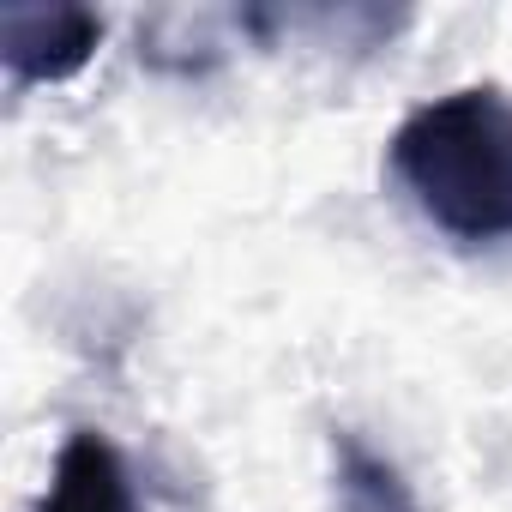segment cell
I'll return each mask as SVG.
<instances>
[{"mask_svg":"<svg viewBox=\"0 0 512 512\" xmlns=\"http://www.w3.org/2000/svg\"><path fill=\"white\" fill-rule=\"evenodd\" d=\"M398 187L452 241H512V97L494 85L410 109L386 145Z\"/></svg>","mask_w":512,"mask_h":512,"instance_id":"cell-1","label":"cell"},{"mask_svg":"<svg viewBox=\"0 0 512 512\" xmlns=\"http://www.w3.org/2000/svg\"><path fill=\"white\" fill-rule=\"evenodd\" d=\"M103 43V13L91 7H43V0H13L0 7V61L13 85H61L73 79Z\"/></svg>","mask_w":512,"mask_h":512,"instance_id":"cell-2","label":"cell"},{"mask_svg":"<svg viewBox=\"0 0 512 512\" xmlns=\"http://www.w3.org/2000/svg\"><path fill=\"white\" fill-rule=\"evenodd\" d=\"M37 512H139L133 470L115 452V440L97 428H73L55 452V470H49Z\"/></svg>","mask_w":512,"mask_h":512,"instance_id":"cell-3","label":"cell"}]
</instances>
